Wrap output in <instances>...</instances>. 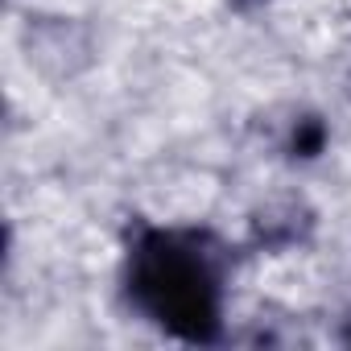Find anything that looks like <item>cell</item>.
<instances>
[{"label":"cell","instance_id":"6da1fadb","mask_svg":"<svg viewBox=\"0 0 351 351\" xmlns=\"http://www.w3.org/2000/svg\"><path fill=\"white\" fill-rule=\"evenodd\" d=\"M128 302L165 335L211 343L223 322V273L195 232L149 228L128 248Z\"/></svg>","mask_w":351,"mask_h":351}]
</instances>
